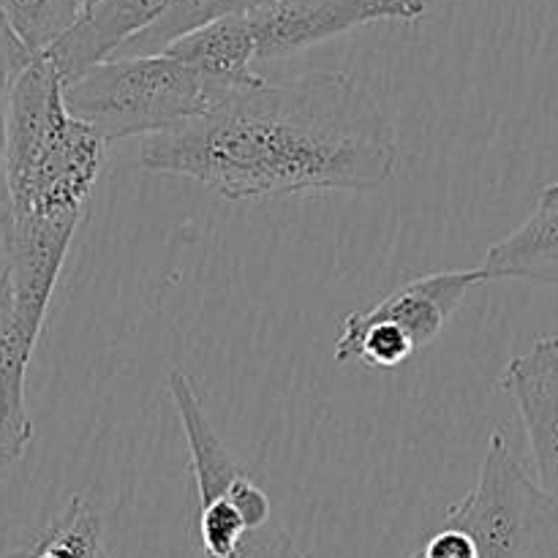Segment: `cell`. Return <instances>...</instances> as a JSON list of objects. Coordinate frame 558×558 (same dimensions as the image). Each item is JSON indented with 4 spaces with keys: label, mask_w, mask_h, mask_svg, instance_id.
I'll return each mask as SVG.
<instances>
[{
    "label": "cell",
    "mask_w": 558,
    "mask_h": 558,
    "mask_svg": "<svg viewBox=\"0 0 558 558\" xmlns=\"http://www.w3.org/2000/svg\"><path fill=\"white\" fill-rule=\"evenodd\" d=\"M398 158L392 120L341 71L238 87L140 147L145 172L191 178L234 202L376 191L396 174Z\"/></svg>",
    "instance_id": "obj_1"
},
{
    "label": "cell",
    "mask_w": 558,
    "mask_h": 558,
    "mask_svg": "<svg viewBox=\"0 0 558 558\" xmlns=\"http://www.w3.org/2000/svg\"><path fill=\"white\" fill-rule=\"evenodd\" d=\"M107 142L65 107L47 54L16 76L0 185V254L11 270L16 316L36 349L71 240L104 169Z\"/></svg>",
    "instance_id": "obj_2"
},
{
    "label": "cell",
    "mask_w": 558,
    "mask_h": 558,
    "mask_svg": "<svg viewBox=\"0 0 558 558\" xmlns=\"http://www.w3.org/2000/svg\"><path fill=\"white\" fill-rule=\"evenodd\" d=\"M229 93L169 52L107 58L63 85L65 107L104 142L161 134L205 114Z\"/></svg>",
    "instance_id": "obj_3"
},
{
    "label": "cell",
    "mask_w": 558,
    "mask_h": 558,
    "mask_svg": "<svg viewBox=\"0 0 558 558\" xmlns=\"http://www.w3.org/2000/svg\"><path fill=\"white\" fill-rule=\"evenodd\" d=\"M477 558H558V499L526 474L505 434L494 430L477 485L447 510Z\"/></svg>",
    "instance_id": "obj_4"
},
{
    "label": "cell",
    "mask_w": 558,
    "mask_h": 558,
    "mask_svg": "<svg viewBox=\"0 0 558 558\" xmlns=\"http://www.w3.org/2000/svg\"><path fill=\"white\" fill-rule=\"evenodd\" d=\"M428 0H270L248 16L259 63L294 58L305 49L374 22H420Z\"/></svg>",
    "instance_id": "obj_5"
},
{
    "label": "cell",
    "mask_w": 558,
    "mask_h": 558,
    "mask_svg": "<svg viewBox=\"0 0 558 558\" xmlns=\"http://www.w3.org/2000/svg\"><path fill=\"white\" fill-rule=\"evenodd\" d=\"M499 387L526 428L537 483L558 499V336H539L505 365Z\"/></svg>",
    "instance_id": "obj_6"
},
{
    "label": "cell",
    "mask_w": 558,
    "mask_h": 558,
    "mask_svg": "<svg viewBox=\"0 0 558 558\" xmlns=\"http://www.w3.org/2000/svg\"><path fill=\"white\" fill-rule=\"evenodd\" d=\"M483 283H488V272L483 267L412 276L363 314L396 327L412 343L414 352H420L441 336L452 314L461 308L463 298Z\"/></svg>",
    "instance_id": "obj_7"
},
{
    "label": "cell",
    "mask_w": 558,
    "mask_h": 558,
    "mask_svg": "<svg viewBox=\"0 0 558 558\" xmlns=\"http://www.w3.org/2000/svg\"><path fill=\"white\" fill-rule=\"evenodd\" d=\"M169 3L172 0H98L44 54L65 85L90 65L112 58L129 38L150 27Z\"/></svg>",
    "instance_id": "obj_8"
},
{
    "label": "cell",
    "mask_w": 558,
    "mask_h": 558,
    "mask_svg": "<svg viewBox=\"0 0 558 558\" xmlns=\"http://www.w3.org/2000/svg\"><path fill=\"white\" fill-rule=\"evenodd\" d=\"M31 357L33 347L16 316L14 281L0 254V469L22 461L33 441V420L25 396Z\"/></svg>",
    "instance_id": "obj_9"
},
{
    "label": "cell",
    "mask_w": 558,
    "mask_h": 558,
    "mask_svg": "<svg viewBox=\"0 0 558 558\" xmlns=\"http://www.w3.org/2000/svg\"><path fill=\"white\" fill-rule=\"evenodd\" d=\"M488 281L558 287V180L539 191L532 216L485 254Z\"/></svg>",
    "instance_id": "obj_10"
},
{
    "label": "cell",
    "mask_w": 558,
    "mask_h": 558,
    "mask_svg": "<svg viewBox=\"0 0 558 558\" xmlns=\"http://www.w3.org/2000/svg\"><path fill=\"white\" fill-rule=\"evenodd\" d=\"M163 52L185 60L229 90L265 82V76L254 71V63L259 60V44H256V33L248 16H227V20L196 27L169 44Z\"/></svg>",
    "instance_id": "obj_11"
},
{
    "label": "cell",
    "mask_w": 558,
    "mask_h": 558,
    "mask_svg": "<svg viewBox=\"0 0 558 558\" xmlns=\"http://www.w3.org/2000/svg\"><path fill=\"white\" fill-rule=\"evenodd\" d=\"M267 3L270 0H172L150 27L129 38L112 58L163 52L169 44L178 41L185 33L196 31V27H205L216 20H227V16H251Z\"/></svg>",
    "instance_id": "obj_12"
},
{
    "label": "cell",
    "mask_w": 558,
    "mask_h": 558,
    "mask_svg": "<svg viewBox=\"0 0 558 558\" xmlns=\"http://www.w3.org/2000/svg\"><path fill=\"white\" fill-rule=\"evenodd\" d=\"M0 558H109L101 545V518L85 496L76 494L31 545Z\"/></svg>",
    "instance_id": "obj_13"
},
{
    "label": "cell",
    "mask_w": 558,
    "mask_h": 558,
    "mask_svg": "<svg viewBox=\"0 0 558 558\" xmlns=\"http://www.w3.org/2000/svg\"><path fill=\"white\" fill-rule=\"evenodd\" d=\"M0 14L31 54H44L76 20L74 0H0Z\"/></svg>",
    "instance_id": "obj_14"
},
{
    "label": "cell",
    "mask_w": 558,
    "mask_h": 558,
    "mask_svg": "<svg viewBox=\"0 0 558 558\" xmlns=\"http://www.w3.org/2000/svg\"><path fill=\"white\" fill-rule=\"evenodd\" d=\"M25 44L14 36L9 22L0 14V185H3V158H5V136H9V112H11V93H14L16 76L22 74L31 60Z\"/></svg>",
    "instance_id": "obj_15"
},
{
    "label": "cell",
    "mask_w": 558,
    "mask_h": 558,
    "mask_svg": "<svg viewBox=\"0 0 558 558\" xmlns=\"http://www.w3.org/2000/svg\"><path fill=\"white\" fill-rule=\"evenodd\" d=\"M420 550H423L425 558H477L472 539L461 529L450 526V523H441L436 532H430L420 543Z\"/></svg>",
    "instance_id": "obj_16"
},
{
    "label": "cell",
    "mask_w": 558,
    "mask_h": 558,
    "mask_svg": "<svg viewBox=\"0 0 558 558\" xmlns=\"http://www.w3.org/2000/svg\"><path fill=\"white\" fill-rule=\"evenodd\" d=\"M98 0H74V5H76V11H80V16L85 14L87 9H93V5H96Z\"/></svg>",
    "instance_id": "obj_17"
},
{
    "label": "cell",
    "mask_w": 558,
    "mask_h": 558,
    "mask_svg": "<svg viewBox=\"0 0 558 558\" xmlns=\"http://www.w3.org/2000/svg\"><path fill=\"white\" fill-rule=\"evenodd\" d=\"M409 558H425V556H423V550L417 548V550H412V556H409Z\"/></svg>",
    "instance_id": "obj_18"
}]
</instances>
